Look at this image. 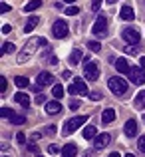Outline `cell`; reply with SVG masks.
I'll list each match as a JSON object with an SVG mask.
<instances>
[{
	"label": "cell",
	"instance_id": "6da1fadb",
	"mask_svg": "<svg viewBox=\"0 0 145 157\" xmlns=\"http://www.w3.org/2000/svg\"><path fill=\"white\" fill-rule=\"evenodd\" d=\"M46 44H48L46 38H30L22 48H20V54H18V58H16V60H18V64H26V62L36 54L38 46H46Z\"/></svg>",
	"mask_w": 145,
	"mask_h": 157
},
{
	"label": "cell",
	"instance_id": "7a4b0ae2",
	"mask_svg": "<svg viewBox=\"0 0 145 157\" xmlns=\"http://www.w3.org/2000/svg\"><path fill=\"white\" fill-rule=\"evenodd\" d=\"M107 88H109V92L113 94V96H123V94L127 92V88H129V84H127L123 78L113 76V78L107 80Z\"/></svg>",
	"mask_w": 145,
	"mask_h": 157
},
{
	"label": "cell",
	"instance_id": "3957f363",
	"mask_svg": "<svg viewBox=\"0 0 145 157\" xmlns=\"http://www.w3.org/2000/svg\"><path fill=\"white\" fill-rule=\"evenodd\" d=\"M86 121H88V115H76V117H72V119H66L64 129H62V135L68 137L70 133H74V131H76L78 127H82Z\"/></svg>",
	"mask_w": 145,
	"mask_h": 157
},
{
	"label": "cell",
	"instance_id": "277c9868",
	"mask_svg": "<svg viewBox=\"0 0 145 157\" xmlns=\"http://www.w3.org/2000/svg\"><path fill=\"white\" fill-rule=\"evenodd\" d=\"M52 34H54V38H58V40L66 38V36H68V22L62 20V18H58L56 22L52 24Z\"/></svg>",
	"mask_w": 145,
	"mask_h": 157
},
{
	"label": "cell",
	"instance_id": "5b68a950",
	"mask_svg": "<svg viewBox=\"0 0 145 157\" xmlns=\"http://www.w3.org/2000/svg\"><path fill=\"white\" fill-rule=\"evenodd\" d=\"M84 76H86V80L96 82L99 78V64H96V62H88V64H84Z\"/></svg>",
	"mask_w": 145,
	"mask_h": 157
},
{
	"label": "cell",
	"instance_id": "8992f818",
	"mask_svg": "<svg viewBox=\"0 0 145 157\" xmlns=\"http://www.w3.org/2000/svg\"><path fill=\"white\" fill-rule=\"evenodd\" d=\"M92 32H93L96 36H105V34H107V18H105L103 14H99V18L93 22Z\"/></svg>",
	"mask_w": 145,
	"mask_h": 157
},
{
	"label": "cell",
	"instance_id": "52a82bcc",
	"mask_svg": "<svg viewBox=\"0 0 145 157\" xmlns=\"http://www.w3.org/2000/svg\"><path fill=\"white\" fill-rule=\"evenodd\" d=\"M68 94H80V96H88V86L84 84V80H74V84L68 86Z\"/></svg>",
	"mask_w": 145,
	"mask_h": 157
},
{
	"label": "cell",
	"instance_id": "ba28073f",
	"mask_svg": "<svg viewBox=\"0 0 145 157\" xmlns=\"http://www.w3.org/2000/svg\"><path fill=\"white\" fill-rule=\"evenodd\" d=\"M127 76H129V80L133 82L135 86H143L145 84V70L143 68H131Z\"/></svg>",
	"mask_w": 145,
	"mask_h": 157
},
{
	"label": "cell",
	"instance_id": "9c48e42d",
	"mask_svg": "<svg viewBox=\"0 0 145 157\" xmlns=\"http://www.w3.org/2000/svg\"><path fill=\"white\" fill-rule=\"evenodd\" d=\"M121 36H123V40H125L129 46H131V44H137V42H139V32L135 30V28H123Z\"/></svg>",
	"mask_w": 145,
	"mask_h": 157
},
{
	"label": "cell",
	"instance_id": "30bf717a",
	"mask_svg": "<svg viewBox=\"0 0 145 157\" xmlns=\"http://www.w3.org/2000/svg\"><path fill=\"white\" fill-rule=\"evenodd\" d=\"M111 141V135L109 133H99L96 135V139H93V147L96 149H103V147H107Z\"/></svg>",
	"mask_w": 145,
	"mask_h": 157
},
{
	"label": "cell",
	"instance_id": "8fae6325",
	"mask_svg": "<svg viewBox=\"0 0 145 157\" xmlns=\"http://www.w3.org/2000/svg\"><path fill=\"white\" fill-rule=\"evenodd\" d=\"M123 129H125V135H129V137H135V135H137V129H139V127H137V121H135V119H127Z\"/></svg>",
	"mask_w": 145,
	"mask_h": 157
},
{
	"label": "cell",
	"instance_id": "7c38bea8",
	"mask_svg": "<svg viewBox=\"0 0 145 157\" xmlns=\"http://www.w3.org/2000/svg\"><path fill=\"white\" fill-rule=\"evenodd\" d=\"M60 111H62V104L58 100H52V101L46 104V113L48 115H56V113H60Z\"/></svg>",
	"mask_w": 145,
	"mask_h": 157
},
{
	"label": "cell",
	"instance_id": "4fadbf2b",
	"mask_svg": "<svg viewBox=\"0 0 145 157\" xmlns=\"http://www.w3.org/2000/svg\"><path fill=\"white\" fill-rule=\"evenodd\" d=\"M113 66H115V70H117V72H121V74H129V70H131V66L127 64L125 58H117Z\"/></svg>",
	"mask_w": 145,
	"mask_h": 157
},
{
	"label": "cell",
	"instance_id": "5bb4252c",
	"mask_svg": "<svg viewBox=\"0 0 145 157\" xmlns=\"http://www.w3.org/2000/svg\"><path fill=\"white\" fill-rule=\"evenodd\" d=\"M82 58H84V52H82V48H74L72 54H70V64L72 66H78L82 62Z\"/></svg>",
	"mask_w": 145,
	"mask_h": 157
},
{
	"label": "cell",
	"instance_id": "9a60e30c",
	"mask_svg": "<svg viewBox=\"0 0 145 157\" xmlns=\"http://www.w3.org/2000/svg\"><path fill=\"white\" fill-rule=\"evenodd\" d=\"M119 16H121L123 20H133L135 12H133V8H131L129 4H125V6H121V10H119Z\"/></svg>",
	"mask_w": 145,
	"mask_h": 157
},
{
	"label": "cell",
	"instance_id": "2e32d148",
	"mask_svg": "<svg viewBox=\"0 0 145 157\" xmlns=\"http://www.w3.org/2000/svg\"><path fill=\"white\" fill-rule=\"evenodd\" d=\"M14 101H16V104H20L22 107H30V98H28L24 92H18V94H16V96H14Z\"/></svg>",
	"mask_w": 145,
	"mask_h": 157
},
{
	"label": "cell",
	"instance_id": "e0dca14e",
	"mask_svg": "<svg viewBox=\"0 0 145 157\" xmlns=\"http://www.w3.org/2000/svg\"><path fill=\"white\" fill-rule=\"evenodd\" d=\"M36 80H38L36 84H40V86H50L54 78H52V74H50V72H42L38 78H36Z\"/></svg>",
	"mask_w": 145,
	"mask_h": 157
},
{
	"label": "cell",
	"instance_id": "ac0fdd59",
	"mask_svg": "<svg viewBox=\"0 0 145 157\" xmlns=\"http://www.w3.org/2000/svg\"><path fill=\"white\" fill-rule=\"evenodd\" d=\"M78 155V147L74 143H68V145L62 149V157H76Z\"/></svg>",
	"mask_w": 145,
	"mask_h": 157
},
{
	"label": "cell",
	"instance_id": "d6986e66",
	"mask_svg": "<svg viewBox=\"0 0 145 157\" xmlns=\"http://www.w3.org/2000/svg\"><path fill=\"white\" fill-rule=\"evenodd\" d=\"M113 119H115V111L111 109V107L103 109V113H101V121H103V123H111Z\"/></svg>",
	"mask_w": 145,
	"mask_h": 157
},
{
	"label": "cell",
	"instance_id": "ffe728a7",
	"mask_svg": "<svg viewBox=\"0 0 145 157\" xmlns=\"http://www.w3.org/2000/svg\"><path fill=\"white\" fill-rule=\"evenodd\" d=\"M38 22H40L38 16H30V18H28V22H26V26H24V32H32L36 26H38Z\"/></svg>",
	"mask_w": 145,
	"mask_h": 157
},
{
	"label": "cell",
	"instance_id": "44dd1931",
	"mask_svg": "<svg viewBox=\"0 0 145 157\" xmlns=\"http://www.w3.org/2000/svg\"><path fill=\"white\" fill-rule=\"evenodd\" d=\"M96 135H97V127L96 125H88L84 129V139H96Z\"/></svg>",
	"mask_w": 145,
	"mask_h": 157
},
{
	"label": "cell",
	"instance_id": "7402d4cb",
	"mask_svg": "<svg viewBox=\"0 0 145 157\" xmlns=\"http://www.w3.org/2000/svg\"><path fill=\"white\" fill-rule=\"evenodd\" d=\"M52 96H54V100H62V98H64V86L56 84L52 88Z\"/></svg>",
	"mask_w": 145,
	"mask_h": 157
},
{
	"label": "cell",
	"instance_id": "603a6c76",
	"mask_svg": "<svg viewBox=\"0 0 145 157\" xmlns=\"http://www.w3.org/2000/svg\"><path fill=\"white\" fill-rule=\"evenodd\" d=\"M14 84L18 86L20 90H22V88H28V86H30V80H28L26 76H18V78L14 80Z\"/></svg>",
	"mask_w": 145,
	"mask_h": 157
},
{
	"label": "cell",
	"instance_id": "cb8c5ba5",
	"mask_svg": "<svg viewBox=\"0 0 145 157\" xmlns=\"http://www.w3.org/2000/svg\"><path fill=\"white\" fill-rule=\"evenodd\" d=\"M42 6V0H30V2L24 6V10L26 12H32V10H36V8H40Z\"/></svg>",
	"mask_w": 145,
	"mask_h": 157
},
{
	"label": "cell",
	"instance_id": "d4e9b609",
	"mask_svg": "<svg viewBox=\"0 0 145 157\" xmlns=\"http://www.w3.org/2000/svg\"><path fill=\"white\" fill-rule=\"evenodd\" d=\"M135 107H145V92H139L135 98Z\"/></svg>",
	"mask_w": 145,
	"mask_h": 157
},
{
	"label": "cell",
	"instance_id": "484cf974",
	"mask_svg": "<svg viewBox=\"0 0 145 157\" xmlns=\"http://www.w3.org/2000/svg\"><path fill=\"white\" fill-rule=\"evenodd\" d=\"M10 121L14 123V125H22V123L26 121V117H24V115H18V113H14V115L10 117Z\"/></svg>",
	"mask_w": 145,
	"mask_h": 157
},
{
	"label": "cell",
	"instance_id": "4316f807",
	"mask_svg": "<svg viewBox=\"0 0 145 157\" xmlns=\"http://www.w3.org/2000/svg\"><path fill=\"white\" fill-rule=\"evenodd\" d=\"M14 50H16V46L12 42H4L2 44V54H12Z\"/></svg>",
	"mask_w": 145,
	"mask_h": 157
},
{
	"label": "cell",
	"instance_id": "83f0119b",
	"mask_svg": "<svg viewBox=\"0 0 145 157\" xmlns=\"http://www.w3.org/2000/svg\"><path fill=\"white\" fill-rule=\"evenodd\" d=\"M12 115H14V111H12L10 107H2V109H0V117H2V119H4V117H8V119H10Z\"/></svg>",
	"mask_w": 145,
	"mask_h": 157
},
{
	"label": "cell",
	"instance_id": "f1b7e54d",
	"mask_svg": "<svg viewBox=\"0 0 145 157\" xmlns=\"http://www.w3.org/2000/svg\"><path fill=\"white\" fill-rule=\"evenodd\" d=\"M88 48H90L92 52H99L101 44H99V42H96V40H90V42H88Z\"/></svg>",
	"mask_w": 145,
	"mask_h": 157
},
{
	"label": "cell",
	"instance_id": "f546056e",
	"mask_svg": "<svg viewBox=\"0 0 145 157\" xmlns=\"http://www.w3.org/2000/svg\"><path fill=\"white\" fill-rule=\"evenodd\" d=\"M66 14L68 16H76V14H80V8L78 6H68L66 8Z\"/></svg>",
	"mask_w": 145,
	"mask_h": 157
},
{
	"label": "cell",
	"instance_id": "4dcf8cb0",
	"mask_svg": "<svg viewBox=\"0 0 145 157\" xmlns=\"http://www.w3.org/2000/svg\"><path fill=\"white\" fill-rule=\"evenodd\" d=\"M6 88H8V82H6V78H0V92H2V96H4V92H6Z\"/></svg>",
	"mask_w": 145,
	"mask_h": 157
},
{
	"label": "cell",
	"instance_id": "1f68e13d",
	"mask_svg": "<svg viewBox=\"0 0 145 157\" xmlns=\"http://www.w3.org/2000/svg\"><path fill=\"white\" fill-rule=\"evenodd\" d=\"M137 147H139V151H141V153H145V135H141V137H139Z\"/></svg>",
	"mask_w": 145,
	"mask_h": 157
},
{
	"label": "cell",
	"instance_id": "d6a6232c",
	"mask_svg": "<svg viewBox=\"0 0 145 157\" xmlns=\"http://www.w3.org/2000/svg\"><path fill=\"white\" fill-rule=\"evenodd\" d=\"M90 98H92L93 101H99V100H101L103 96H101V92H92V94H90Z\"/></svg>",
	"mask_w": 145,
	"mask_h": 157
},
{
	"label": "cell",
	"instance_id": "836d02e7",
	"mask_svg": "<svg viewBox=\"0 0 145 157\" xmlns=\"http://www.w3.org/2000/svg\"><path fill=\"white\" fill-rule=\"evenodd\" d=\"M99 6H101V0H92V10L93 12H97Z\"/></svg>",
	"mask_w": 145,
	"mask_h": 157
},
{
	"label": "cell",
	"instance_id": "e575fe53",
	"mask_svg": "<svg viewBox=\"0 0 145 157\" xmlns=\"http://www.w3.org/2000/svg\"><path fill=\"white\" fill-rule=\"evenodd\" d=\"M58 151H60V147H58V145H54V143H52V145H48V153H58Z\"/></svg>",
	"mask_w": 145,
	"mask_h": 157
},
{
	"label": "cell",
	"instance_id": "d590c367",
	"mask_svg": "<svg viewBox=\"0 0 145 157\" xmlns=\"http://www.w3.org/2000/svg\"><path fill=\"white\" fill-rule=\"evenodd\" d=\"M44 133L54 135V133H56V125H46V131H44Z\"/></svg>",
	"mask_w": 145,
	"mask_h": 157
},
{
	"label": "cell",
	"instance_id": "8d00e7d4",
	"mask_svg": "<svg viewBox=\"0 0 145 157\" xmlns=\"http://www.w3.org/2000/svg\"><path fill=\"white\" fill-rule=\"evenodd\" d=\"M36 104H46V96H44V94H38V96H36Z\"/></svg>",
	"mask_w": 145,
	"mask_h": 157
},
{
	"label": "cell",
	"instance_id": "74e56055",
	"mask_svg": "<svg viewBox=\"0 0 145 157\" xmlns=\"http://www.w3.org/2000/svg\"><path fill=\"white\" fill-rule=\"evenodd\" d=\"M28 151H30V153H38V145H34V143H28Z\"/></svg>",
	"mask_w": 145,
	"mask_h": 157
},
{
	"label": "cell",
	"instance_id": "f35d334b",
	"mask_svg": "<svg viewBox=\"0 0 145 157\" xmlns=\"http://www.w3.org/2000/svg\"><path fill=\"white\" fill-rule=\"evenodd\" d=\"M16 141H18V143H26V135H24L22 131H20V133L16 135Z\"/></svg>",
	"mask_w": 145,
	"mask_h": 157
},
{
	"label": "cell",
	"instance_id": "ab89813d",
	"mask_svg": "<svg viewBox=\"0 0 145 157\" xmlns=\"http://www.w3.org/2000/svg\"><path fill=\"white\" fill-rule=\"evenodd\" d=\"M0 12H2V14H4V12H10V4L2 2V4H0Z\"/></svg>",
	"mask_w": 145,
	"mask_h": 157
},
{
	"label": "cell",
	"instance_id": "60d3db41",
	"mask_svg": "<svg viewBox=\"0 0 145 157\" xmlns=\"http://www.w3.org/2000/svg\"><path fill=\"white\" fill-rule=\"evenodd\" d=\"M10 30H12L10 24H4V26H2V34H10Z\"/></svg>",
	"mask_w": 145,
	"mask_h": 157
},
{
	"label": "cell",
	"instance_id": "b9f144b4",
	"mask_svg": "<svg viewBox=\"0 0 145 157\" xmlns=\"http://www.w3.org/2000/svg\"><path fill=\"white\" fill-rule=\"evenodd\" d=\"M78 107H80V101L78 100H74L72 104H70V109H78Z\"/></svg>",
	"mask_w": 145,
	"mask_h": 157
},
{
	"label": "cell",
	"instance_id": "7bdbcfd3",
	"mask_svg": "<svg viewBox=\"0 0 145 157\" xmlns=\"http://www.w3.org/2000/svg\"><path fill=\"white\" fill-rule=\"evenodd\" d=\"M137 52V48H133V46H127L125 48V54H135Z\"/></svg>",
	"mask_w": 145,
	"mask_h": 157
},
{
	"label": "cell",
	"instance_id": "ee69618b",
	"mask_svg": "<svg viewBox=\"0 0 145 157\" xmlns=\"http://www.w3.org/2000/svg\"><path fill=\"white\" fill-rule=\"evenodd\" d=\"M139 68H143V70H145V56L139 58Z\"/></svg>",
	"mask_w": 145,
	"mask_h": 157
},
{
	"label": "cell",
	"instance_id": "f6af8a7d",
	"mask_svg": "<svg viewBox=\"0 0 145 157\" xmlns=\"http://www.w3.org/2000/svg\"><path fill=\"white\" fill-rule=\"evenodd\" d=\"M62 78H66V80H68V78H72V72H70V70H66V72L62 74Z\"/></svg>",
	"mask_w": 145,
	"mask_h": 157
},
{
	"label": "cell",
	"instance_id": "bcb514c9",
	"mask_svg": "<svg viewBox=\"0 0 145 157\" xmlns=\"http://www.w3.org/2000/svg\"><path fill=\"white\" fill-rule=\"evenodd\" d=\"M42 137V133H32V141H36V139Z\"/></svg>",
	"mask_w": 145,
	"mask_h": 157
},
{
	"label": "cell",
	"instance_id": "7dc6e473",
	"mask_svg": "<svg viewBox=\"0 0 145 157\" xmlns=\"http://www.w3.org/2000/svg\"><path fill=\"white\" fill-rule=\"evenodd\" d=\"M48 62H50V64L54 66V64H56V62H58V58H56V56H52V58H48Z\"/></svg>",
	"mask_w": 145,
	"mask_h": 157
},
{
	"label": "cell",
	"instance_id": "c3c4849f",
	"mask_svg": "<svg viewBox=\"0 0 145 157\" xmlns=\"http://www.w3.org/2000/svg\"><path fill=\"white\" fill-rule=\"evenodd\" d=\"M107 157H121V155H119V153H117V151H111V153H109V155H107Z\"/></svg>",
	"mask_w": 145,
	"mask_h": 157
},
{
	"label": "cell",
	"instance_id": "681fc988",
	"mask_svg": "<svg viewBox=\"0 0 145 157\" xmlns=\"http://www.w3.org/2000/svg\"><path fill=\"white\" fill-rule=\"evenodd\" d=\"M64 2H66V4H74V2H76V0H64Z\"/></svg>",
	"mask_w": 145,
	"mask_h": 157
},
{
	"label": "cell",
	"instance_id": "f907efd6",
	"mask_svg": "<svg viewBox=\"0 0 145 157\" xmlns=\"http://www.w3.org/2000/svg\"><path fill=\"white\" fill-rule=\"evenodd\" d=\"M125 157H135V155L133 153H125Z\"/></svg>",
	"mask_w": 145,
	"mask_h": 157
},
{
	"label": "cell",
	"instance_id": "816d5d0a",
	"mask_svg": "<svg viewBox=\"0 0 145 157\" xmlns=\"http://www.w3.org/2000/svg\"><path fill=\"white\" fill-rule=\"evenodd\" d=\"M105 2H107V4H113V2H115V0H105Z\"/></svg>",
	"mask_w": 145,
	"mask_h": 157
},
{
	"label": "cell",
	"instance_id": "f5cc1de1",
	"mask_svg": "<svg viewBox=\"0 0 145 157\" xmlns=\"http://www.w3.org/2000/svg\"><path fill=\"white\" fill-rule=\"evenodd\" d=\"M143 121H145V113H143Z\"/></svg>",
	"mask_w": 145,
	"mask_h": 157
},
{
	"label": "cell",
	"instance_id": "db71d44e",
	"mask_svg": "<svg viewBox=\"0 0 145 157\" xmlns=\"http://www.w3.org/2000/svg\"><path fill=\"white\" fill-rule=\"evenodd\" d=\"M36 157H42V155H36Z\"/></svg>",
	"mask_w": 145,
	"mask_h": 157
}]
</instances>
